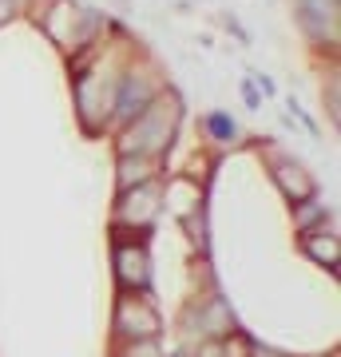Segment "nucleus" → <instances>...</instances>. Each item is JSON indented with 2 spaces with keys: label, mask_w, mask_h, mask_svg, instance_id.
<instances>
[{
  "label": "nucleus",
  "mask_w": 341,
  "mask_h": 357,
  "mask_svg": "<svg viewBox=\"0 0 341 357\" xmlns=\"http://www.w3.org/2000/svg\"><path fill=\"white\" fill-rule=\"evenodd\" d=\"M8 8H13V0H0V20L8 16Z\"/></svg>",
  "instance_id": "8"
},
{
  "label": "nucleus",
  "mask_w": 341,
  "mask_h": 357,
  "mask_svg": "<svg viewBox=\"0 0 341 357\" xmlns=\"http://www.w3.org/2000/svg\"><path fill=\"white\" fill-rule=\"evenodd\" d=\"M211 128H215L218 135H230V131H234V123H227V119H211Z\"/></svg>",
  "instance_id": "7"
},
{
  "label": "nucleus",
  "mask_w": 341,
  "mask_h": 357,
  "mask_svg": "<svg viewBox=\"0 0 341 357\" xmlns=\"http://www.w3.org/2000/svg\"><path fill=\"white\" fill-rule=\"evenodd\" d=\"M199 357H222V345H218V342H206V345L199 349Z\"/></svg>",
  "instance_id": "6"
},
{
  "label": "nucleus",
  "mask_w": 341,
  "mask_h": 357,
  "mask_svg": "<svg viewBox=\"0 0 341 357\" xmlns=\"http://www.w3.org/2000/svg\"><path fill=\"white\" fill-rule=\"evenodd\" d=\"M151 100H155V91L139 76H127L123 88H119V107L115 112H119V119H135V115H143L151 107Z\"/></svg>",
  "instance_id": "2"
},
{
  "label": "nucleus",
  "mask_w": 341,
  "mask_h": 357,
  "mask_svg": "<svg viewBox=\"0 0 341 357\" xmlns=\"http://www.w3.org/2000/svg\"><path fill=\"white\" fill-rule=\"evenodd\" d=\"M278 183H282V191L290 195V199H298V203L314 195V183L305 178L302 167H294V163H282V167H278Z\"/></svg>",
  "instance_id": "4"
},
{
  "label": "nucleus",
  "mask_w": 341,
  "mask_h": 357,
  "mask_svg": "<svg viewBox=\"0 0 341 357\" xmlns=\"http://www.w3.org/2000/svg\"><path fill=\"white\" fill-rule=\"evenodd\" d=\"M115 262H119V278H123L127 286H143V282H147V258H143V250L123 246V250L115 255Z\"/></svg>",
  "instance_id": "3"
},
{
  "label": "nucleus",
  "mask_w": 341,
  "mask_h": 357,
  "mask_svg": "<svg viewBox=\"0 0 341 357\" xmlns=\"http://www.w3.org/2000/svg\"><path fill=\"white\" fill-rule=\"evenodd\" d=\"M305 250H310L317 262H326V266H338V243H333V238H326V243H314V238L305 234Z\"/></svg>",
  "instance_id": "5"
},
{
  "label": "nucleus",
  "mask_w": 341,
  "mask_h": 357,
  "mask_svg": "<svg viewBox=\"0 0 341 357\" xmlns=\"http://www.w3.org/2000/svg\"><path fill=\"white\" fill-rule=\"evenodd\" d=\"M115 330L123 333V337H135V342H151L155 333H159V314L147 302L123 298L119 302V314H115Z\"/></svg>",
  "instance_id": "1"
}]
</instances>
